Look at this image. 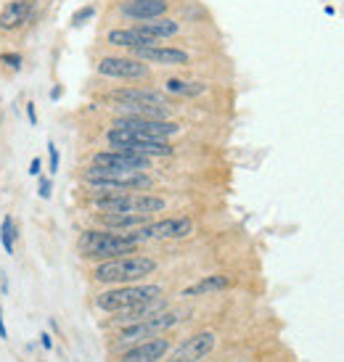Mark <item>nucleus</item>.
Wrapping results in <instances>:
<instances>
[{
	"instance_id": "f257e3e1",
	"label": "nucleus",
	"mask_w": 344,
	"mask_h": 362,
	"mask_svg": "<svg viewBox=\"0 0 344 362\" xmlns=\"http://www.w3.org/2000/svg\"><path fill=\"white\" fill-rule=\"evenodd\" d=\"M80 180L91 188L96 196L103 193H122V191H143L151 188V177L146 172L135 170H114V167H98L91 164L80 172Z\"/></svg>"
},
{
	"instance_id": "f03ea898",
	"label": "nucleus",
	"mask_w": 344,
	"mask_h": 362,
	"mask_svg": "<svg viewBox=\"0 0 344 362\" xmlns=\"http://www.w3.org/2000/svg\"><path fill=\"white\" fill-rule=\"evenodd\" d=\"M141 243L130 233H112V230H85L77 241V252L85 259H117L125 254H135Z\"/></svg>"
},
{
	"instance_id": "7ed1b4c3",
	"label": "nucleus",
	"mask_w": 344,
	"mask_h": 362,
	"mask_svg": "<svg viewBox=\"0 0 344 362\" xmlns=\"http://www.w3.org/2000/svg\"><path fill=\"white\" fill-rule=\"evenodd\" d=\"M154 270H156V262L151 257H117V259H103L101 264H96L91 275L96 283L127 286V283L143 281Z\"/></svg>"
},
{
	"instance_id": "20e7f679",
	"label": "nucleus",
	"mask_w": 344,
	"mask_h": 362,
	"mask_svg": "<svg viewBox=\"0 0 344 362\" xmlns=\"http://www.w3.org/2000/svg\"><path fill=\"white\" fill-rule=\"evenodd\" d=\"M167 204L159 196H149V193H103V196H93V209L101 214H149L162 211Z\"/></svg>"
},
{
	"instance_id": "39448f33",
	"label": "nucleus",
	"mask_w": 344,
	"mask_h": 362,
	"mask_svg": "<svg viewBox=\"0 0 344 362\" xmlns=\"http://www.w3.org/2000/svg\"><path fill=\"white\" fill-rule=\"evenodd\" d=\"M159 296H162V286H120V288L98 293L96 296V307L117 315V312L130 310L135 304L151 302V299H159Z\"/></svg>"
},
{
	"instance_id": "423d86ee",
	"label": "nucleus",
	"mask_w": 344,
	"mask_h": 362,
	"mask_svg": "<svg viewBox=\"0 0 344 362\" xmlns=\"http://www.w3.org/2000/svg\"><path fill=\"white\" fill-rule=\"evenodd\" d=\"M106 141L112 148H120V151H130L138 153V156H170L172 146L167 141H154V138H146V135H138L132 130H122V127H114L106 132Z\"/></svg>"
},
{
	"instance_id": "0eeeda50",
	"label": "nucleus",
	"mask_w": 344,
	"mask_h": 362,
	"mask_svg": "<svg viewBox=\"0 0 344 362\" xmlns=\"http://www.w3.org/2000/svg\"><path fill=\"white\" fill-rule=\"evenodd\" d=\"M180 322V315L178 312H159V315H154V317H146V320H138V322H127L120 333H117V344L125 346V344H141V341H149V339H156L162 331L172 328V325H178Z\"/></svg>"
},
{
	"instance_id": "6e6552de",
	"label": "nucleus",
	"mask_w": 344,
	"mask_h": 362,
	"mask_svg": "<svg viewBox=\"0 0 344 362\" xmlns=\"http://www.w3.org/2000/svg\"><path fill=\"white\" fill-rule=\"evenodd\" d=\"M96 71L109 80H149L151 77L149 64L135 56H103L96 64Z\"/></svg>"
},
{
	"instance_id": "1a4fd4ad",
	"label": "nucleus",
	"mask_w": 344,
	"mask_h": 362,
	"mask_svg": "<svg viewBox=\"0 0 344 362\" xmlns=\"http://www.w3.org/2000/svg\"><path fill=\"white\" fill-rule=\"evenodd\" d=\"M193 222L188 217H170V220H159V222H146L141 228H135L130 233L138 243L146 241H167V238H185L191 235Z\"/></svg>"
},
{
	"instance_id": "9d476101",
	"label": "nucleus",
	"mask_w": 344,
	"mask_h": 362,
	"mask_svg": "<svg viewBox=\"0 0 344 362\" xmlns=\"http://www.w3.org/2000/svg\"><path fill=\"white\" fill-rule=\"evenodd\" d=\"M114 127H122V130H132L138 135H146V138H154V141H167L172 135L180 132V124L170 119H146V117H120L114 122Z\"/></svg>"
},
{
	"instance_id": "9b49d317",
	"label": "nucleus",
	"mask_w": 344,
	"mask_h": 362,
	"mask_svg": "<svg viewBox=\"0 0 344 362\" xmlns=\"http://www.w3.org/2000/svg\"><path fill=\"white\" fill-rule=\"evenodd\" d=\"M214 344H217V336H214L212 331L196 333L191 339H185V341L170 354L167 362H202L204 357L214 349Z\"/></svg>"
},
{
	"instance_id": "f8f14e48",
	"label": "nucleus",
	"mask_w": 344,
	"mask_h": 362,
	"mask_svg": "<svg viewBox=\"0 0 344 362\" xmlns=\"http://www.w3.org/2000/svg\"><path fill=\"white\" fill-rule=\"evenodd\" d=\"M35 3H38V0H8V3L0 8V32H3V35H11V32L24 30L32 21Z\"/></svg>"
},
{
	"instance_id": "ddd939ff",
	"label": "nucleus",
	"mask_w": 344,
	"mask_h": 362,
	"mask_svg": "<svg viewBox=\"0 0 344 362\" xmlns=\"http://www.w3.org/2000/svg\"><path fill=\"white\" fill-rule=\"evenodd\" d=\"M91 164H98V167H114V170H135V172L151 170V159H149V156H138V153L120 151V148L93 153Z\"/></svg>"
},
{
	"instance_id": "4468645a",
	"label": "nucleus",
	"mask_w": 344,
	"mask_h": 362,
	"mask_svg": "<svg viewBox=\"0 0 344 362\" xmlns=\"http://www.w3.org/2000/svg\"><path fill=\"white\" fill-rule=\"evenodd\" d=\"M135 59L146 61V64H159V66H188L191 56L188 51L172 48V45H151V48H135L132 51Z\"/></svg>"
},
{
	"instance_id": "2eb2a0df",
	"label": "nucleus",
	"mask_w": 344,
	"mask_h": 362,
	"mask_svg": "<svg viewBox=\"0 0 344 362\" xmlns=\"http://www.w3.org/2000/svg\"><path fill=\"white\" fill-rule=\"evenodd\" d=\"M167 352H170V339L156 336L149 341L132 344L127 352L117 357V362H159Z\"/></svg>"
},
{
	"instance_id": "dca6fc26",
	"label": "nucleus",
	"mask_w": 344,
	"mask_h": 362,
	"mask_svg": "<svg viewBox=\"0 0 344 362\" xmlns=\"http://www.w3.org/2000/svg\"><path fill=\"white\" fill-rule=\"evenodd\" d=\"M167 11H170V0H127L120 13L132 21H149L164 16Z\"/></svg>"
},
{
	"instance_id": "f3484780",
	"label": "nucleus",
	"mask_w": 344,
	"mask_h": 362,
	"mask_svg": "<svg viewBox=\"0 0 344 362\" xmlns=\"http://www.w3.org/2000/svg\"><path fill=\"white\" fill-rule=\"evenodd\" d=\"M106 42L114 45V48H127V51L159 45V40H154V37H149V35H143V32H138L135 27H127V30H112L109 35H106Z\"/></svg>"
},
{
	"instance_id": "a211bd4d",
	"label": "nucleus",
	"mask_w": 344,
	"mask_h": 362,
	"mask_svg": "<svg viewBox=\"0 0 344 362\" xmlns=\"http://www.w3.org/2000/svg\"><path fill=\"white\" fill-rule=\"evenodd\" d=\"M135 30L143 32V35H149L154 40H167V37H175L178 32H180V24L175 19H167V16H159V19H149V21H141V24H135Z\"/></svg>"
},
{
	"instance_id": "6ab92c4d",
	"label": "nucleus",
	"mask_w": 344,
	"mask_h": 362,
	"mask_svg": "<svg viewBox=\"0 0 344 362\" xmlns=\"http://www.w3.org/2000/svg\"><path fill=\"white\" fill-rule=\"evenodd\" d=\"M164 310H167V302L159 296V299H151V302L135 304L130 310L117 312V320L127 325V322H138V320H146V317H154V315H159V312H164Z\"/></svg>"
},
{
	"instance_id": "aec40b11",
	"label": "nucleus",
	"mask_w": 344,
	"mask_h": 362,
	"mask_svg": "<svg viewBox=\"0 0 344 362\" xmlns=\"http://www.w3.org/2000/svg\"><path fill=\"white\" fill-rule=\"evenodd\" d=\"M98 220H101V225L109 228V230L127 233V230H135V228L146 225V222H149V214H98Z\"/></svg>"
},
{
	"instance_id": "412c9836",
	"label": "nucleus",
	"mask_w": 344,
	"mask_h": 362,
	"mask_svg": "<svg viewBox=\"0 0 344 362\" xmlns=\"http://www.w3.org/2000/svg\"><path fill=\"white\" fill-rule=\"evenodd\" d=\"M228 286H231V278H228V275H207V278H202L199 283L188 286V288L183 291V296H207V293L225 291Z\"/></svg>"
},
{
	"instance_id": "4be33fe9",
	"label": "nucleus",
	"mask_w": 344,
	"mask_h": 362,
	"mask_svg": "<svg viewBox=\"0 0 344 362\" xmlns=\"http://www.w3.org/2000/svg\"><path fill=\"white\" fill-rule=\"evenodd\" d=\"M164 93L167 95H180V98H196V95L207 93V85L204 82H188V80L170 77V80H164Z\"/></svg>"
},
{
	"instance_id": "5701e85b",
	"label": "nucleus",
	"mask_w": 344,
	"mask_h": 362,
	"mask_svg": "<svg viewBox=\"0 0 344 362\" xmlns=\"http://www.w3.org/2000/svg\"><path fill=\"white\" fill-rule=\"evenodd\" d=\"M0 243H3L6 254H13V249H16V222H13V217H3V222H0Z\"/></svg>"
},
{
	"instance_id": "b1692460",
	"label": "nucleus",
	"mask_w": 344,
	"mask_h": 362,
	"mask_svg": "<svg viewBox=\"0 0 344 362\" xmlns=\"http://www.w3.org/2000/svg\"><path fill=\"white\" fill-rule=\"evenodd\" d=\"M21 64H24V56H21L19 51L0 53V69L6 71V74H16V71H21Z\"/></svg>"
},
{
	"instance_id": "393cba45",
	"label": "nucleus",
	"mask_w": 344,
	"mask_h": 362,
	"mask_svg": "<svg viewBox=\"0 0 344 362\" xmlns=\"http://www.w3.org/2000/svg\"><path fill=\"white\" fill-rule=\"evenodd\" d=\"M96 13H98V8H96L93 3H88V6H82V8H77L74 13H71L69 24L74 27V30H77V27H85V24H88V21H91Z\"/></svg>"
},
{
	"instance_id": "a878e982",
	"label": "nucleus",
	"mask_w": 344,
	"mask_h": 362,
	"mask_svg": "<svg viewBox=\"0 0 344 362\" xmlns=\"http://www.w3.org/2000/svg\"><path fill=\"white\" fill-rule=\"evenodd\" d=\"M48 167H51L53 175L59 172V148H56L53 141H48Z\"/></svg>"
},
{
	"instance_id": "bb28decb",
	"label": "nucleus",
	"mask_w": 344,
	"mask_h": 362,
	"mask_svg": "<svg viewBox=\"0 0 344 362\" xmlns=\"http://www.w3.org/2000/svg\"><path fill=\"white\" fill-rule=\"evenodd\" d=\"M40 199H51V180L48 177L40 180Z\"/></svg>"
},
{
	"instance_id": "cd10ccee",
	"label": "nucleus",
	"mask_w": 344,
	"mask_h": 362,
	"mask_svg": "<svg viewBox=\"0 0 344 362\" xmlns=\"http://www.w3.org/2000/svg\"><path fill=\"white\" fill-rule=\"evenodd\" d=\"M27 119L32 122V127L38 124V109H35V101H30L27 103Z\"/></svg>"
},
{
	"instance_id": "c85d7f7f",
	"label": "nucleus",
	"mask_w": 344,
	"mask_h": 362,
	"mask_svg": "<svg viewBox=\"0 0 344 362\" xmlns=\"http://www.w3.org/2000/svg\"><path fill=\"white\" fill-rule=\"evenodd\" d=\"M40 167H42V161L35 156V159H32V164H30V175H32V177H38V175H40Z\"/></svg>"
},
{
	"instance_id": "c756f323",
	"label": "nucleus",
	"mask_w": 344,
	"mask_h": 362,
	"mask_svg": "<svg viewBox=\"0 0 344 362\" xmlns=\"http://www.w3.org/2000/svg\"><path fill=\"white\" fill-rule=\"evenodd\" d=\"M8 331H6V322H3V307H0V339H6Z\"/></svg>"
},
{
	"instance_id": "7c9ffc66",
	"label": "nucleus",
	"mask_w": 344,
	"mask_h": 362,
	"mask_svg": "<svg viewBox=\"0 0 344 362\" xmlns=\"http://www.w3.org/2000/svg\"><path fill=\"white\" fill-rule=\"evenodd\" d=\"M40 339H42V346H45V349H51V346H53V341H51V336H48V333H42Z\"/></svg>"
},
{
	"instance_id": "2f4dec72",
	"label": "nucleus",
	"mask_w": 344,
	"mask_h": 362,
	"mask_svg": "<svg viewBox=\"0 0 344 362\" xmlns=\"http://www.w3.org/2000/svg\"><path fill=\"white\" fill-rule=\"evenodd\" d=\"M61 93H64V90H61V88H53V90H51V101H59V98H61Z\"/></svg>"
}]
</instances>
